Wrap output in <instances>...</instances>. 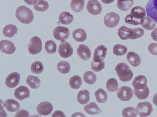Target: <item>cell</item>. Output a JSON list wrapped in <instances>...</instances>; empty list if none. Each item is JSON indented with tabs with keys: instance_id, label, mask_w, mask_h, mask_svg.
<instances>
[{
	"instance_id": "4fadbf2b",
	"label": "cell",
	"mask_w": 157,
	"mask_h": 117,
	"mask_svg": "<svg viewBox=\"0 0 157 117\" xmlns=\"http://www.w3.org/2000/svg\"><path fill=\"white\" fill-rule=\"evenodd\" d=\"M52 104L49 102L43 101L39 103L36 108L38 114L40 115H47L53 110Z\"/></svg>"
},
{
	"instance_id": "30bf717a",
	"label": "cell",
	"mask_w": 157,
	"mask_h": 117,
	"mask_svg": "<svg viewBox=\"0 0 157 117\" xmlns=\"http://www.w3.org/2000/svg\"><path fill=\"white\" fill-rule=\"evenodd\" d=\"M86 7L88 11L94 15L99 14L102 10L101 4L97 0H89Z\"/></svg>"
},
{
	"instance_id": "277c9868",
	"label": "cell",
	"mask_w": 157,
	"mask_h": 117,
	"mask_svg": "<svg viewBox=\"0 0 157 117\" xmlns=\"http://www.w3.org/2000/svg\"><path fill=\"white\" fill-rule=\"evenodd\" d=\"M42 49V42L40 38L37 36L32 37L28 45L29 52L32 55H35L39 53Z\"/></svg>"
},
{
	"instance_id": "ac0fdd59",
	"label": "cell",
	"mask_w": 157,
	"mask_h": 117,
	"mask_svg": "<svg viewBox=\"0 0 157 117\" xmlns=\"http://www.w3.org/2000/svg\"><path fill=\"white\" fill-rule=\"evenodd\" d=\"M147 79L144 75H140L136 76L132 82L134 89H140L146 88L147 86Z\"/></svg>"
},
{
	"instance_id": "836d02e7",
	"label": "cell",
	"mask_w": 157,
	"mask_h": 117,
	"mask_svg": "<svg viewBox=\"0 0 157 117\" xmlns=\"http://www.w3.org/2000/svg\"><path fill=\"white\" fill-rule=\"evenodd\" d=\"M71 68L69 63L64 60L58 63L57 65L58 71L60 73L66 74L69 72Z\"/></svg>"
},
{
	"instance_id": "4dcf8cb0",
	"label": "cell",
	"mask_w": 157,
	"mask_h": 117,
	"mask_svg": "<svg viewBox=\"0 0 157 117\" xmlns=\"http://www.w3.org/2000/svg\"><path fill=\"white\" fill-rule=\"evenodd\" d=\"M96 101L99 103H104L107 100V93L103 89L99 88L94 93Z\"/></svg>"
},
{
	"instance_id": "52a82bcc",
	"label": "cell",
	"mask_w": 157,
	"mask_h": 117,
	"mask_svg": "<svg viewBox=\"0 0 157 117\" xmlns=\"http://www.w3.org/2000/svg\"><path fill=\"white\" fill-rule=\"evenodd\" d=\"M120 17L119 15L114 12L107 13L104 18V22L106 26L109 28H113L119 23Z\"/></svg>"
},
{
	"instance_id": "1f68e13d",
	"label": "cell",
	"mask_w": 157,
	"mask_h": 117,
	"mask_svg": "<svg viewBox=\"0 0 157 117\" xmlns=\"http://www.w3.org/2000/svg\"><path fill=\"white\" fill-rule=\"evenodd\" d=\"M82 84L81 77L78 75H75L71 77L69 80L70 86L74 89L79 88Z\"/></svg>"
},
{
	"instance_id": "ffe728a7",
	"label": "cell",
	"mask_w": 157,
	"mask_h": 117,
	"mask_svg": "<svg viewBox=\"0 0 157 117\" xmlns=\"http://www.w3.org/2000/svg\"><path fill=\"white\" fill-rule=\"evenodd\" d=\"M156 22L151 17L147 16L145 17L141 21L140 24L144 29L147 30H151L155 27Z\"/></svg>"
},
{
	"instance_id": "2e32d148",
	"label": "cell",
	"mask_w": 157,
	"mask_h": 117,
	"mask_svg": "<svg viewBox=\"0 0 157 117\" xmlns=\"http://www.w3.org/2000/svg\"><path fill=\"white\" fill-rule=\"evenodd\" d=\"M77 53L79 57L84 60H87L90 58L91 51L86 45H79L77 49Z\"/></svg>"
},
{
	"instance_id": "cb8c5ba5",
	"label": "cell",
	"mask_w": 157,
	"mask_h": 117,
	"mask_svg": "<svg viewBox=\"0 0 157 117\" xmlns=\"http://www.w3.org/2000/svg\"><path fill=\"white\" fill-rule=\"evenodd\" d=\"M90 99V94L87 90H83L80 91L77 95V100L79 103L85 104L88 103Z\"/></svg>"
},
{
	"instance_id": "681fc988",
	"label": "cell",
	"mask_w": 157,
	"mask_h": 117,
	"mask_svg": "<svg viewBox=\"0 0 157 117\" xmlns=\"http://www.w3.org/2000/svg\"><path fill=\"white\" fill-rule=\"evenodd\" d=\"M153 102L155 105L157 106V92L153 96Z\"/></svg>"
},
{
	"instance_id": "6da1fadb",
	"label": "cell",
	"mask_w": 157,
	"mask_h": 117,
	"mask_svg": "<svg viewBox=\"0 0 157 117\" xmlns=\"http://www.w3.org/2000/svg\"><path fill=\"white\" fill-rule=\"evenodd\" d=\"M146 12L143 7L136 6L131 10L130 13L126 15L124 18L125 23L134 25L140 24L141 20L146 15Z\"/></svg>"
},
{
	"instance_id": "b9f144b4",
	"label": "cell",
	"mask_w": 157,
	"mask_h": 117,
	"mask_svg": "<svg viewBox=\"0 0 157 117\" xmlns=\"http://www.w3.org/2000/svg\"><path fill=\"white\" fill-rule=\"evenodd\" d=\"M105 62L103 60H94L92 61L91 65L92 70L94 72L101 71L105 68Z\"/></svg>"
},
{
	"instance_id": "8992f818",
	"label": "cell",
	"mask_w": 157,
	"mask_h": 117,
	"mask_svg": "<svg viewBox=\"0 0 157 117\" xmlns=\"http://www.w3.org/2000/svg\"><path fill=\"white\" fill-rule=\"evenodd\" d=\"M138 114L141 117H147L150 115L153 111L151 104L149 102L139 103L136 107Z\"/></svg>"
},
{
	"instance_id": "e575fe53",
	"label": "cell",
	"mask_w": 157,
	"mask_h": 117,
	"mask_svg": "<svg viewBox=\"0 0 157 117\" xmlns=\"http://www.w3.org/2000/svg\"><path fill=\"white\" fill-rule=\"evenodd\" d=\"M113 53L115 55L122 56L125 55L128 51L127 47L125 46L118 44L113 47Z\"/></svg>"
},
{
	"instance_id": "f1b7e54d",
	"label": "cell",
	"mask_w": 157,
	"mask_h": 117,
	"mask_svg": "<svg viewBox=\"0 0 157 117\" xmlns=\"http://www.w3.org/2000/svg\"><path fill=\"white\" fill-rule=\"evenodd\" d=\"M2 32L4 35L9 38L12 37L17 32V28L13 24H9L3 28Z\"/></svg>"
},
{
	"instance_id": "d6986e66",
	"label": "cell",
	"mask_w": 157,
	"mask_h": 117,
	"mask_svg": "<svg viewBox=\"0 0 157 117\" xmlns=\"http://www.w3.org/2000/svg\"><path fill=\"white\" fill-rule=\"evenodd\" d=\"M127 60L132 66L137 67L141 64V60L139 55L133 51L129 52L126 55Z\"/></svg>"
},
{
	"instance_id": "c3c4849f",
	"label": "cell",
	"mask_w": 157,
	"mask_h": 117,
	"mask_svg": "<svg viewBox=\"0 0 157 117\" xmlns=\"http://www.w3.org/2000/svg\"><path fill=\"white\" fill-rule=\"evenodd\" d=\"M25 2L29 5H34L37 0H24Z\"/></svg>"
},
{
	"instance_id": "5bb4252c",
	"label": "cell",
	"mask_w": 157,
	"mask_h": 117,
	"mask_svg": "<svg viewBox=\"0 0 157 117\" xmlns=\"http://www.w3.org/2000/svg\"><path fill=\"white\" fill-rule=\"evenodd\" d=\"M0 49L3 53L7 54H11L16 51L14 44L11 41L4 40L0 41Z\"/></svg>"
},
{
	"instance_id": "d590c367",
	"label": "cell",
	"mask_w": 157,
	"mask_h": 117,
	"mask_svg": "<svg viewBox=\"0 0 157 117\" xmlns=\"http://www.w3.org/2000/svg\"><path fill=\"white\" fill-rule=\"evenodd\" d=\"M83 79L85 83L89 85L93 84L96 81L97 77L96 75L93 72L88 71L84 73Z\"/></svg>"
},
{
	"instance_id": "7a4b0ae2",
	"label": "cell",
	"mask_w": 157,
	"mask_h": 117,
	"mask_svg": "<svg viewBox=\"0 0 157 117\" xmlns=\"http://www.w3.org/2000/svg\"><path fill=\"white\" fill-rule=\"evenodd\" d=\"M15 15L18 20L24 24H29L34 19V15L32 10L24 5L20 6L17 8Z\"/></svg>"
},
{
	"instance_id": "8fae6325",
	"label": "cell",
	"mask_w": 157,
	"mask_h": 117,
	"mask_svg": "<svg viewBox=\"0 0 157 117\" xmlns=\"http://www.w3.org/2000/svg\"><path fill=\"white\" fill-rule=\"evenodd\" d=\"M20 79V74L17 72L10 73L6 79V86L11 88H13L18 85Z\"/></svg>"
},
{
	"instance_id": "f546056e",
	"label": "cell",
	"mask_w": 157,
	"mask_h": 117,
	"mask_svg": "<svg viewBox=\"0 0 157 117\" xmlns=\"http://www.w3.org/2000/svg\"><path fill=\"white\" fill-rule=\"evenodd\" d=\"M134 94L139 99L144 100L148 97L149 94V90L147 86L146 88L140 89H134Z\"/></svg>"
},
{
	"instance_id": "bcb514c9",
	"label": "cell",
	"mask_w": 157,
	"mask_h": 117,
	"mask_svg": "<svg viewBox=\"0 0 157 117\" xmlns=\"http://www.w3.org/2000/svg\"><path fill=\"white\" fill-rule=\"evenodd\" d=\"M51 116L52 117H65L66 116L63 112L60 110H56L52 114Z\"/></svg>"
},
{
	"instance_id": "603a6c76",
	"label": "cell",
	"mask_w": 157,
	"mask_h": 117,
	"mask_svg": "<svg viewBox=\"0 0 157 117\" xmlns=\"http://www.w3.org/2000/svg\"><path fill=\"white\" fill-rule=\"evenodd\" d=\"M72 35L74 39L79 42L85 41L87 37L86 31L81 28H78L74 30L72 32Z\"/></svg>"
},
{
	"instance_id": "f6af8a7d",
	"label": "cell",
	"mask_w": 157,
	"mask_h": 117,
	"mask_svg": "<svg viewBox=\"0 0 157 117\" xmlns=\"http://www.w3.org/2000/svg\"><path fill=\"white\" fill-rule=\"evenodd\" d=\"M29 115L30 114L28 112L25 110L21 109L17 112L14 116L15 117H29Z\"/></svg>"
},
{
	"instance_id": "9a60e30c",
	"label": "cell",
	"mask_w": 157,
	"mask_h": 117,
	"mask_svg": "<svg viewBox=\"0 0 157 117\" xmlns=\"http://www.w3.org/2000/svg\"><path fill=\"white\" fill-rule=\"evenodd\" d=\"M30 92L29 88L24 86H21L14 90V95L16 98L20 101L29 98Z\"/></svg>"
},
{
	"instance_id": "60d3db41",
	"label": "cell",
	"mask_w": 157,
	"mask_h": 117,
	"mask_svg": "<svg viewBox=\"0 0 157 117\" xmlns=\"http://www.w3.org/2000/svg\"><path fill=\"white\" fill-rule=\"evenodd\" d=\"M44 48L48 53L52 54L56 52V44L54 41L51 40H48L45 43Z\"/></svg>"
},
{
	"instance_id": "7dc6e473",
	"label": "cell",
	"mask_w": 157,
	"mask_h": 117,
	"mask_svg": "<svg viewBox=\"0 0 157 117\" xmlns=\"http://www.w3.org/2000/svg\"><path fill=\"white\" fill-rule=\"evenodd\" d=\"M151 35L153 39L157 41V27L151 32Z\"/></svg>"
},
{
	"instance_id": "7bdbcfd3",
	"label": "cell",
	"mask_w": 157,
	"mask_h": 117,
	"mask_svg": "<svg viewBox=\"0 0 157 117\" xmlns=\"http://www.w3.org/2000/svg\"><path fill=\"white\" fill-rule=\"evenodd\" d=\"M144 33V30L140 27L132 29L131 39H135L141 37Z\"/></svg>"
},
{
	"instance_id": "9c48e42d",
	"label": "cell",
	"mask_w": 157,
	"mask_h": 117,
	"mask_svg": "<svg viewBox=\"0 0 157 117\" xmlns=\"http://www.w3.org/2000/svg\"><path fill=\"white\" fill-rule=\"evenodd\" d=\"M59 55L64 58H68L72 55L73 50L70 44L67 41L61 42L58 49Z\"/></svg>"
},
{
	"instance_id": "5b68a950",
	"label": "cell",
	"mask_w": 157,
	"mask_h": 117,
	"mask_svg": "<svg viewBox=\"0 0 157 117\" xmlns=\"http://www.w3.org/2000/svg\"><path fill=\"white\" fill-rule=\"evenodd\" d=\"M70 34L69 29L65 27L58 26L54 29L53 31L54 38L61 42L65 41L69 37Z\"/></svg>"
},
{
	"instance_id": "ee69618b",
	"label": "cell",
	"mask_w": 157,
	"mask_h": 117,
	"mask_svg": "<svg viewBox=\"0 0 157 117\" xmlns=\"http://www.w3.org/2000/svg\"><path fill=\"white\" fill-rule=\"evenodd\" d=\"M148 49L151 54L157 56V43H152L148 46Z\"/></svg>"
},
{
	"instance_id": "ba28073f",
	"label": "cell",
	"mask_w": 157,
	"mask_h": 117,
	"mask_svg": "<svg viewBox=\"0 0 157 117\" xmlns=\"http://www.w3.org/2000/svg\"><path fill=\"white\" fill-rule=\"evenodd\" d=\"M118 98L122 101H129L133 96V91L131 87L124 86L120 87L117 92Z\"/></svg>"
},
{
	"instance_id": "e0dca14e",
	"label": "cell",
	"mask_w": 157,
	"mask_h": 117,
	"mask_svg": "<svg viewBox=\"0 0 157 117\" xmlns=\"http://www.w3.org/2000/svg\"><path fill=\"white\" fill-rule=\"evenodd\" d=\"M107 48L104 46H98L94 52L93 60H103L107 54Z\"/></svg>"
},
{
	"instance_id": "d4e9b609",
	"label": "cell",
	"mask_w": 157,
	"mask_h": 117,
	"mask_svg": "<svg viewBox=\"0 0 157 117\" xmlns=\"http://www.w3.org/2000/svg\"><path fill=\"white\" fill-rule=\"evenodd\" d=\"M84 110L90 115H96L101 112V110L94 102H91L84 106Z\"/></svg>"
},
{
	"instance_id": "4316f807",
	"label": "cell",
	"mask_w": 157,
	"mask_h": 117,
	"mask_svg": "<svg viewBox=\"0 0 157 117\" xmlns=\"http://www.w3.org/2000/svg\"><path fill=\"white\" fill-rule=\"evenodd\" d=\"M134 4V0H117V5L120 10L125 11L129 10Z\"/></svg>"
},
{
	"instance_id": "7402d4cb",
	"label": "cell",
	"mask_w": 157,
	"mask_h": 117,
	"mask_svg": "<svg viewBox=\"0 0 157 117\" xmlns=\"http://www.w3.org/2000/svg\"><path fill=\"white\" fill-rule=\"evenodd\" d=\"M132 31V29L122 26L118 29L117 34L121 39L126 40L131 39Z\"/></svg>"
},
{
	"instance_id": "83f0119b",
	"label": "cell",
	"mask_w": 157,
	"mask_h": 117,
	"mask_svg": "<svg viewBox=\"0 0 157 117\" xmlns=\"http://www.w3.org/2000/svg\"><path fill=\"white\" fill-rule=\"evenodd\" d=\"M25 81L27 84L31 88L33 89L38 88L41 84L40 79L38 77L32 75H29Z\"/></svg>"
},
{
	"instance_id": "3957f363",
	"label": "cell",
	"mask_w": 157,
	"mask_h": 117,
	"mask_svg": "<svg viewBox=\"0 0 157 117\" xmlns=\"http://www.w3.org/2000/svg\"><path fill=\"white\" fill-rule=\"evenodd\" d=\"M115 70L120 80L124 82L130 80L133 75L129 66L124 63L121 62L117 64Z\"/></svg>"
},
{
	"instance_id": "484cf974",
	"label": "cell",
	"mask_w": 157,
	"mask_h": 117,
	"mask_svg": "<svg viewBox=\"0 0 157 117\" xmlns=\"http://www.w3.org/2000/svg\"><path fill=\"white\" fill-rule=\"evenodd\" d=\"M73 15L68 12L65 11L61 13L59 16V20L62 24L68 25L73 21Z\"/></svg>"
},
{
	"instance_id": "74e56055",
	"label": "cell",
	"mask_w": 157,
	"mask_h": 117,
	"mask_svg": "<svg viewBox=\"0 0 157 117\" xmlns=\"http://www.w3.org/2000/svg\"><path fill=\"white\" fill-rule=\"evenodd\" d=\"M43 64L39 61L33 62L31 65L30 69L32 72L35 74H38L41 73L44 70Z\"/></svg>"
},
{
	"instance_id": "ab89813d",
	"label": "cell",
	"mask_w": 157,
	"mask_h": 117,
	"mask_svg": "<svg viewBox=\"0 0 157 117\" xmlns=\"http://www.w3.org/2000/svg\"><path fill=\"white\" fill-rule=\"evenodd\" d=\"M137 110L134 108L128 107L124 108L122 110V114L124 117H136L137 115Z\"/></svg>"
},
{
	"instance_id": "f907efd6",
	"label": "cell",
	"mask_w": 157,
	"mask_h": 117,
	"mask_svg": "<svg viewBox=\"0 0 157 117\" xmlns=\"http://www.w3.org/2000/svg\"><path fill=\"white\" fill-rule=\"evenodd\" d=\"M103 3L109 4L113 2L115 0H101Z\"/></svg>"
},
{
	"instance_id": "d6a6232c",
	"label": "cell",
	"mask_w": 157,
	"mask_h": 117,
	"mask_svg": "<svg viewBox=\"0 0 157 117\" xmlns=\"http://www.w3.org/2000/svg\"><path fill=\"white\" fill-rule=\"evenodd\" d=\"M85 5L84 0H72L71 7L72 10L76 12H79L83 9Z\"/></svg>"
},
{
	"instance_id": "8d00e7d4",
	"label": "cell",
	"mask_w": 157,
	"mask_h": 117,
	"mask_svg": "<svg viewBox=\"0 0 157 117\" xmlns=\"http://www.w3.org/2000/svg\"><path fill=\"white\" fill-rule=\"evenodd\" d=\"M118 84L117 80L115 78H111L107 82L106 87L109 92H113L118 90Z\"/></svg>"
},
{
	"instance_id": "44dd1931",
	"label": "cell",
	"mask_w": 157,
	"mask_h": 117,
	"mask_svg": "<svg viewBox=\"0 0 157 117\" xmlns=\"http://www.w3.org/2000/svg\"><path fill=\"white\" fill-rule=\"evenodd\" d=\"M3 105L9 112H15L18 111L20 107V104L13 99H9L3 103Z\"/></svg>"
},
{
	"instance_id": "7c38bea8",
	"label": "cell",
	"mask_w": 157,
	"mask_h": 117,
	"mask_svg": "<svg viewBox=\"0 0 157 117\" xmlns=\"http://www.w3.org/2000/svg\"><path fill=\"white\" fill-rule=\"evenodd\" d=\"M145 9L147 16L152 18L157 23V0H149Z\"/></svg>"
},
{
	"instance_id": "f35d334b",
	"label": "cell",
	"mask_w": 157,
	"mask_h": 117,
	"mask_svg": "<svg viewBox=\"0 0 157 117\" xmlns=\"http://www.w3.org/2000/svg\"><path fill=\"white\" fill-rule=\"evenodd\" d=\"M34 9L38 11L44 12L46 11L49 8L47 2L43 0H38L36 4L33 5Z\"/></svg>"
}]
</instances>
